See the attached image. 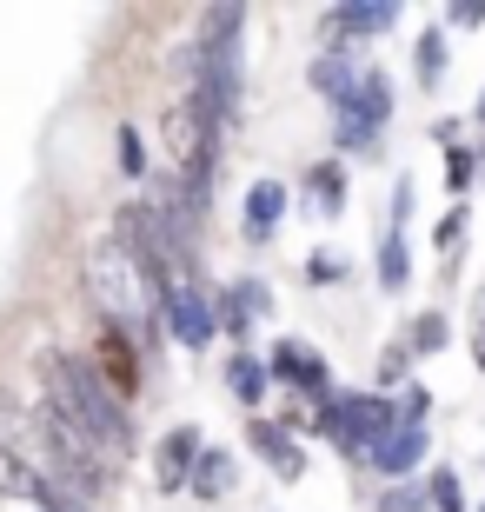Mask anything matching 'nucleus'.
<instances>
[{"mask_svg":"<svg viewBox=\"0 0 485 512\" xmlns=\"http://www.w3.org/2000/svg\"><path fill=\"white\" fill-rule=\"evenodd\" d=\"M266 386H273V373H266L260 353H233V360H226V393L240 399V406H260Z\"/></svg>","mask_w":485,"mask_h":512,"instance_id":"nucleus-16","label":"nucleus"},{"mask_svg":"<svg viewBox=\"0 0 485 512\" xmlns=\"http://www.w3.org/2000/svg\"><path fill=\"white\" fill-rule=\"evenodd\" d=\"M426 419H432V393H426V386H412V393L399 399V426H426Z\"/></svg>","mask_w":485,"mask_h":512,"instance_id":"nucleus-28","label":"nucleus"},{"mask_svg":"<svg viewBox=\"0 0 485 512\" xmlns=\"http://www.w3.org/2000/svg\"><path fill=\"white\" fill-rule=\"evenodd\" d=\"M333 406H339V453H353V459H366L379 446V439L399 426V399H386V393H333Z\"/></svg>","mask_w":485,"mask_h":512,"instance_id":"nucleus-6","label":"nucleus"},{"mask_svg":"<svg viewBox=\"0 0 485 512\" xmlns=\"http://www.w3.org/2000/svg\"><path fill=\"white\" fill-rule=\"evenodd\" d=\"M306 187H313V207L319 213H339V207H346V167H339V160H319Z\"/></svg>","mask_w":485,"mask_h":512,"instance_id":"nucleus-20","label":"nucleus"},{"mask_svg":"<svg viewBox=\"0 0 485 512\" xmlns=\"http://www.w3.org/2000/svg\"><path fill=\"white\" fill-rule=\"evenodd\" d=\"M472 120H479V127H485V94H479V107H472Z\"/></svg>","mask_w":485,"mask_h":512,"instance_id":"nucleus-33","label":"nucleus"},{"mask_svg":"<svg viewBox=\"0 0 485 512\" xmlns=\"http://www.w3.org/2000/svg\"><path fill=\"white\" fill-rule=\"evenodd\" d=\"M459 227H466V207H452L446 220H439V240H446V247H452V240H459Z\"/></svg>","mask_w":485,"mask_h":512,"instance_id":"nucleus-32","label":"nucleus"},{"mask_svg":"<svg viewBox=\"0 0 485 512\" xmlns=\"http://www.w3.org/2000/svg\"><path fill=\"white\" fill-rule=\"evenodd\" d=\"M392 20H399V7H392V0H346V7H333V14H326V40H333L339 54H353L346 40H353V34L379 40Z\"/></svg>","mask_w":485,"mask_h":512,"instance_id":"nucleus-9","label":"nucleus"},{"mask_svg":"<svg viewBox=\"0 0 485 512\" xmlns=\"http://www.w3.org/2000/svg\"><path fill=\"white\" fill-rule=\"evenodd\" d=\"M479 512H485V506H479Z\"/></svg>","mask_w":485,"mask_h":512,"instance_id":"nucleus-36","label":"nucleus"},{"mask_svg":"<svg viewBox=\"0 0 485 512\" xmlns=\"http://www.w3.org/2000/svg\"><path fill=\"white\" fill-rule=\"evenodd\" d=\"M479 366H485V353H479Z\"/></svg>","mask_w":485,"mask_h":512,"instance_id":"nucleus-35","label":"nucleus"},{"mask_svg":"<svg viewBox=\"0 0 485 512\" xmlns=\"http://www.w3.org/2000/svg\"><path fill=\"white\" fill-rule=\"evenodd\" d=\"M306 80H313V94L326 100V107H339V100L353 94V80H359V60H353V54H339V47H326V54L306 67Z\"/></svg>","mask_w":485,"mask_h":512,"instance_id":"nucleus-15","label":"nucleus"},{"mask_svg":"<svg viewBox=\"0 0 485 512\" xmlns=\"http://www.w3.org/2000/svg\"><path fill=\"white\" fill-rule=\"evenodd\" d=\"M213 306H220V333H233V340H240L246 326L273 306V293H266V280H253V273H246V280L220 286V293H213Z\"/></svg>","mask_w":485,"mask_h":512,"instance_id":"nucleus-11","label":"nucleus"},{"mask_svg":"<svg viewBox=\"0 0 485 512\" xmlns=\"http://www.w3.org/2000/svg\"><path fill=\"white\" fill-rule=\"evenodd\" d=\"M346 273H353L346 253H313V260H306V280L313 286H333V280H346Z\"/></svg>","mask_w":485,"mask_h":512,"instance_id":"nucleus-27","label":"nucleus"},{"mask_svg":"<svg viewBox=\"0 0 485 512\" xmlns=\"http://www.w3.org/2000/svg\"><path fill=\"white\" fill-rule=\"evenodd\" d=\"M80 286H87L94 313L113 326V333H160V320L147 313V286H140V273L127 266L120 247L87 253V260H80Z\"/></svg>","mask_w":485,"mask_h":512,"instance_id":"nucleus-2","label":"nucleus"},{"mask_svg":"<svg viewBox=\"0 0 485 512\" xmlns=\"http://www.w3.org/2000/svg\"><path fill=\"white\" fill-rule=\"evenodd\" d=\"M40 479L47 473H34V459L20 453V446H0V499H34Z\"/></svg>","mask_w":485,"mask_h":512,"instance_id":"nucleus-17","label":"nucleus"},{"mask_svg":"<svg viewBox=\"0 0 485 512\" xmlns=\"http://www.w3.org/2000/svg\"><path fill=\"white\" fill-rule=\"evenodd\" d=\"M266 373L286 386H299V393H313V399H333V366L319 360L306 340H280L273 346V360H266Z\"/></svg>","mask_w":485,"mask_h":512,"instance_id":"nucleus-8","label":"nucleus"},{"mask_svg":"<svg viewBox=\"0 0 485 512\" xmlns=\"http://www.w3.org/2000/svg\"><path fill=\"white\" fill-rule=\"evenodd\" d=\"M412 373V346H386V360H379V380H406Z\"/></svg>","mask_w":485,"mask_h":512,"instance_id":"nucleus-30","label":"nucleus"},{"mask_svg":"<svg viewBox=\"0 0 485 512\" xmlns=\"http://www.w3.org/2000/svg\"><path fill=\"white\" fill-rule=\"evenodd\" d=\"M280 220H286V187L280 180H253V187H246V240L266 247V240L280 233Z\"/></svg>","mask_w":485,"mask_h":512,"instance_id":"nucleus-13","label":"nucleus"},{"mask_svg":"<svg viewBox=\"0 0 485 512\" xmlns=\"http://www.w3.org/2000/svg\"><path fill=\"white\" fill-rule=\"evenodd\" d=\"M379 512H426V486H406V479L386 486V493H379Z\"/></svg>","mask_w":485,"mask_h":512,"instance_id":"nucleus-26","label":"nucleus"},{"mask_svg":"<svg viewBox=\"0 0 485 512\" xmlns=\"http://www.w3.org/2000/svg\"><path fill=\"white\" fill-rule=\"evenodd\" d=\"M446 20H452V27H485V0H452Z\"/></svg>","mask_w":485,"mask_h":512,"instance_id":"nucleus-31","label":"nucleus"},{"mask_svg":"<svg viewBox=\"0 0 485 512\" xmlns=\"http://www.w3.org/2000/svg\"><path fill=\"white\" fill-rule=\"evenodd\" d=\"M120 173H153V160H147V140H140V127H120Z\"/></svg>","mask_w":485,"mask_h":512,"instance_id":"nucleus-25","label":"nucleus"},{"mask_svg":"<svg viewBox=\"0 0 485 512\" xmlns=\"http://www.w3.org/2000/svg\"><path fill=\"white\" fill-rule=\"evenodd\" d=\"M426 499H432V512H466V493H459V473L452 466H439L426 479Z\"/></svg>","mask_w":485,"mask_h":512,"instance_id":"nucleus-22","label":"nucleus"},{"mask_svg":"<svg viewBox=\"0 0 485 512\" xmlns=\"http://www.w3.org/2000/svg\"><path fill=\"white\" fill-rule=\"evenodd\" d=\"M246 439H253V453H266L286 479L306 473V453H299V439H293V426H286V419H246Z\"/></svg>","mask_w":485,"mask_h":512,"instance_id":"nucleus-12","label":"nucleus"},{"mask_svg":"<svg viewBox=\"0 0 485 512\" xmlns=\"http://www.w3.org/2000/svg\"><path fill=\"white\" fill-rule=\"evenodd\" d=\"M472 173H479V147H446V187H452V193H466V187H472Z\"/></svg>","mask_w":485,"mask_h":512,"instance_id":"nucleus-24","label":"nucleus"},{"mask_svg":"<svg viewBox=\"0 0 485 512\" xmlns=\"http://www.w3.org/2000/svg\"><path fill=\"white\" fill-rule=\"evenodd\" d=\"M187 486H193L200 499H226V493H233V453H220V446H206Z\"/></svg>","mask_w":485,"mask_h":512,"instance_id":"nucleus-18","label":"nucleus"},{"mask_svg":"<svg viewBox=\"0 0 485 512\" xmlns=\"http://www.w3.org/2000/svg\"><path fill=\"white\" fill-rule=\"evenodd\" d=\"M479 173H485V147H479Z\"/></svg>","mask_w":485,"mask_h":512,"instance_id":"nucleus-34","label":"nucleus"},{"mask_svg":"<svg viewBox=\"0 0 485 512\" xmlns=\"http://www.w3.org/2000/svg\"><path fill=\"white\" fill-rule=\"evenodd\" d=\"M412 200H419V193H412V180H399V187H392V233H406V220H412Z\"/></svg>","mask_w":485,"mask_h":512,"instance_id":"nucleus-29","label":"nucleus"},{"mask_svg":"<svg viewBox=\"0 0 485 512\" xmlns=\"http://www.w3.org/2000/svg\"><path fill=\"white\" fill-rule=\"evenodd\" d=\"M452 340V326H446V313H419V320H412V353H439V346Z\"/></svg>","mask_w":485,"mask_h":512,"instance_id":"nucleus-23","label":"nucleus"},{"mask_svg":"<svg viewBox=\"0 0 485 512\" xmlns=\"http://www.w3.org/2000/svg\"><path fill=\"white\" fill-rule=\"evenodd\" d=\"M406 280H412V247H406V233H386V240H379V286L399 293Z\"/></svg>","mask_w":485,"mask_h":512,"instance_id":"nucleus-19","label":"nucleus"},{"mask_svg":"<svg viewBox=\"0 0 485 512\" xmlns=\"http://www.w3.org/2000/svg\"><path fill=\"white\" fill-rule=\"evenodd\" d=\"M200 433H193V426H180V433H167L160 439V493H180V486H187L193 479V466H200Z\"/></svg>","mask_w":485,"mask_h":512,"instance_id":"nucleus-14","label":"nucleus"},{"mask_svg":"<svg viewBox=\"0 0 485 512\" xmlns=\"http://www.w3.org/2000/svg\"><path fill=\"white\" fill-rule=\"evenodd\" d=\"M34 439H40V453L54 459V479L67 486V493L94 499V493H107V486H113V473H107L113 459L100 453V446H94L87 433H74V426H67V419H60L54 406H47V399L34 406Z\"/></svg>","mask_w":485,"mask_h":512,"instance_id":"nucleus-3","label":"nucleus"},{"mask_svg":"<svg viewBox=\"0 0 485 512\" xmlns=\"http://www.w3.org/2000/svg\"><path fill=\"white\" fill-rule=\"evenodd\" d=\"M40 386H47V406H54L74 433H87L107 459H127L140 446L127 413V393L107 386V373H94V360H74V353H47L40 360Z\"/></svg>","mask_w":485,"mask_h":512,"instance_id":"nucleus-1","label":"nucleus"},{"mask_svg":"<svg viewBox=\"0 0 485 512\" xmlns=\"http://www.w3.org/2000/svg\"><path fill=\"white\" fill-rule=\"evenodd\" d=\"M113 247L127 253V266L140 273V286L153 293V306H160V300L173 293V286H180V266H173V247H167V233L153 227L147 200H127V207L113 213Z\"/></svg>","mask_w":485,"mask_h":512,"instance_id":"nucleus-4","label":"nucleus"},{"mask_svg":"<svg viewBox=\"0 0 485 512\" xmlns=\"http://www.w3.org/2000/svg\"><path fill=\"white\" fill-rule=\"evenodd\" d=\"M446 60H452L446 34H426V40H419V54H412V67H419V87H439V80H446Z\"/></svg>","mask_w":485,"mask_h":512,"instance_id":"nucleus-21","label":"nucleus"},{"mask_svg":"<svg viewBox=\"0 0 485 512\" xmlns=\"http://www.w3.org/2000/svg\"><path fill=\"white\" fill-rule=\"evenodd\" d=\"M153 320L167 326L180 346H193V353H200V346H213V333H220V306H213V293H206V286H173L167 300L153 306Z\"/></svg>","mask_w":485,"mask_h":512,"instance_id":"nucleus-7","label":"nucleus"},{"mask_svg":"<svg viewBox=\"0 0 485 512\" xmlns=\"http://www.w3.org/2000/svg\"><path fill=\"white\" fill-rule=\"evenodd\" d=\"M386 120H392V80H386V67H359L353 94L333 107V140L346 153H379Z\"/></svg>","mask_w":485,"mask_h":512,"instance_id":"nucleus-5","label":"nucleus"},{"mask_svg":"<svg viewBox=\"0 0 485 512\" xmlns=\"http://www.w3.org/2000/svg\"><path fill=\"white\" fill-rule=\"evenodd\" d=\"M419 459H426V426H392L373 453H366V466H373L379 479H392V486H399V479H406Z\"/></svg>","mask_w":485,"mask_h":512,"instance_id":"nucleus-10","label":"nucleus"}]
</instances>
